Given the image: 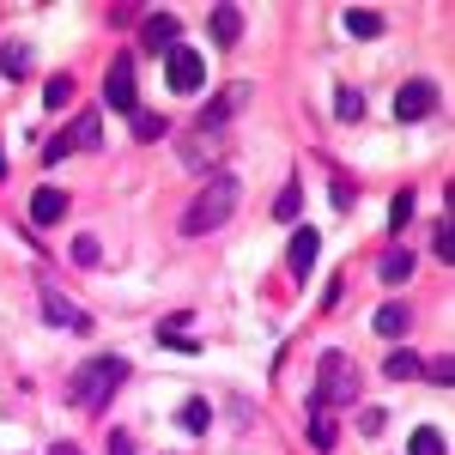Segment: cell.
<instances>
[{"instance_id": "cell-31", "label": "cell", "mask_w": 455, "mask_h": 455, "mask_svg": "<svg viewBox=\"0 0 455 455\" xmlns=\"http://www.w3.org/2000/svg\"><path fill=\"white\" fill-rule=\"evenodd\" d=\"M49 455H79V450H73V443H55V450H49Z\"/></svg>"}, {"instance_id": "cell-29", "label": "cell", "mask_w": 455, "mask_h": 455, "mask_svg": "<svg viewBox=\"0 0 455 455\" xmlns=\"http://www.w3.org/2000/svg\"><path fill=\"white\" fill-rule=\"evenodd\" d=\"M455 255V237H450V219H437V261H450Z\"/></svg>"}, {"instance_id": "cell-18", "label": "cell", "mask_w": 455, "mask_h": 455, "mask_svg": "<svg viewBox=\"0 0 455 455\" xmlns=\"http://www.w3.org/2000/svg\"><path fill=\"white\" fill-rule=\"evenodd\" d=\"M164 134H171V122L158 109H134V140H164Z\"/></svg>"}, {"instance_id": "cell-26", "label": "cell", "mask_w": 455, "mask_h": 455, "mask_svg": "<svg viewBox=\"0 0 455 455\" xmlns=\"http://www.w3.org/2000/svg\"><path fill=\"white\" fill-rule=\"evenodd\" d=\"M68 98H73V79H49V92H43V104H49V109H61Z\"/></svg>"}, {"instance_id": "cell-17", "label": "cell", "mask_w": 455, "mask_h": 455, "mask_svg": "<svg viewBox=\"0 0 455 455\" xmlns=\"http://www.w3.org/2000/svg\"><path fill=\"white\" fill-rule=\"evenodd\" d=\"M43 322H61V328H92L85 315L68 310V298H55V291H43Z\"/></svg>"}, {"instance_id": "cell-27", "label": "cell", "mask_w": 455, "mask_h": 455, "mask_svg": "<svg viewBox=\"0 0 455 455\" xmlns=\"http://www.w3.org/2000/svg\"><path fill=\"white\" fill-rule=\"evenodd\" d=\"M407 219H413V195H395V207H388V225H395V231H401V225H407Z\"/></svg>"}, {"instance_id": "cell-19", "label": "cell", "mask_w": 455, "mask_h": 455, "mask_svg": "<svg viewBox=\"0 0 455 455\" xmlns=\"http://www.w3.org/2000/svg\"><path fill=\"white\" fill-rule=\"evenodd\" d=\"M0 73H6V79H25V73H31V49H25V43H6V49H0Z\"/></svg>"}, {"instance_id": "cell-15", "label": "cell", "mask_w": 455, "mask_h": 455, "mask_svg": "<svg viewBox=\"0 0 455 455\" xmlns=\"http://www.w3.org/2000/svg\"><path fill=\"white\" fill-rule=\"evenodd\" d=\"M407 455H450V437H443L437 425H419L413 443H407Z\"/></svg>"}, {"instance_id": "cell-24", "label": "cell", "mask_w": 455, "mask_h": 455, "mask_svg": "<svg viewBox=\"0 0 455 455\" xmlns=\"http://www.w3.org/2000/svg\"><path fill=\"white\" fill-rule=\"evenodd\" d=\"M73 261H79V267H98V261H104V249H98L92 231H85V237H73Z\"/></svg>"}, {"instance_id": "cell-9", "label": "cell", "mask_w": 455, "mask_h": 455, "mask_svg": "<svg viewBox=\"0 0 455 455\" xmlns=\"http://www.w3.org/2000/svg\"><path fill=\"white\" fill-rule=\"evenodd\" d=\"M315 255H322V237H315L310 225H298V231H291V249H285V267H291V280H304V274H310Z\"/></svg>"}, {"instance_id": "cell-21", "label": "cell", "mask_w": 455, "mask_h": 455, "mask_svg": "<svg viewBox=\"0 0 455 455\" xmlns=\"http://www.w3.org/2000/svg\"><path fill=\"white\" fill-rule=\"evenodd\" d=\"M207 419H212V407L201 401V395H195V401H182V413H176V425H182V431H207Z\"/></svg>"}, {"instance_id": "cell-5", "label": "cell", "mask_w": 455, "mask_h": 455, "mask_svg": "<svg viewBox=\"0 0 455 455\" xmlns=\"http://www.w3.org/2000/svg\"><path fill=\"white\" fill-rule=\"evenodd\" d=\"M395 116H401V122H425V116H437V85H431V79H407V85L395 92Z\"/></svg>"}, {"instance_id": "cell-23", "label": "cell", "mask_w": 455, "mask_h": 455, "mask_svg": "<svg viewBox=\"0 0 455 455\" xmlns=\"http://www.w3.org/2000/svg\"><path fill=\"white\" fill-rule=\"evenodd\" d=\"M298 207H304V195H298V182H285L280 201H274V219H280V225H291V219H298Z\"/></svg>"}, {"instance_id": "cell-4", "label": "cell", "mask_w": 455, "mask_h": 455, "mask_svg": "<svg viewBox=\"0 0 455 455\" xmlns=\"http://www.w3.org/2000/svg\"><path fill=\"white\" fill-rule=\"evenodd\" d=\"M164 79H171V92L188 98V92H201V85H207V61H201L195 49H182V43H176L171 55H164Z\"/></svg>"}, {"instance_id": "cell-25", "label": "cell", "mask_w": 455, "mask_h": 455, "mask_svg": "<svg viewBox=\"0 0 455 455\" xmlns=\"http://www.w3.org/2000/svg\"><path fill=\"white\" fill-rule=\"evenodd\" d=\"M419 371H425V377H431L437 388H450V383H455V364H450V352H437V358H431V364H419Z\"/></svg>"}, {"instance_id": "cell-3", "label": "cell", "mask_w": 455, "mask_h": 455, "mask_svg": "<svg viewBox=\"0 0 455 455\" xmlns=\"http://www.w3.org/2000/svg\"><path fill=\"white\" fill-rule=\"evenodd\" d=\"M334 401H340V407L358 401V371H352L347 352H322V383H315V395H310V413H328Z\"/></svg>"}, {"instance_id": "cell-1", "label": "cell", "mask_w": 455, "mask_h": 455, "mask_svg": "<svg viewBox=\"0 0 455 455\" xmlns=\"http://www.w3.org/2000/svg\"><path fill=\"white\" fill-rule=\"evenodd\" d=\"M128 383V358H116V352H104V358H85V364H79V377H73V407H92V413H98V407H109V395H116V388Z\"/></svg>"}, {"instance_id": "cell-8", "label": "cell", "mask_w": 455, "mask_h": 455, "mask_svg": "<svg viewBox=\"0 0 455 455\" xmlns=\"http://www.w3.org/2000/svg\"><path fill=\"white\" fill-rule=\"evenodd\" d=\"M243 104H249V85H225V92H219V98L201 109V128H207V134H219V128H225V122H231Z\"/></svg>"}, {"instance_id": "cell-28", "label": "cell", "mask_w": 455, "mask_h": 455, "mask_svg": "<svg viewBox=\"0 0 455 455\" xmlns=\"http://www.w3.org/2000/svg\"><path fill=\"white\" fill-rule=\"evenodd\" d=\"M358 431L377 437V431H383V407H364V413H358Z\"/></svg>"}, {"instance_id": "cell-13", "label": "cell", "mask_w": 455, "mask_h": 455, "mask_svg": "<svg viewBox=\"0 0 455 455\" xmlns=\"http://www.w3.org/2000/svg\"><path fill=\"white\" fill-rule=\"evenodd\" d=\"M340 19H347V31L364 36V43H371V36H383V12H371V6H347Z\"/></svg>"}, {"instance_id": "cell-30", "label": "cell", "mask_w": 455, "mask_h": 455, "mask_svg": "<svg viewBox=\"0 0 455 455\" xmlns=\"http://www.w3.org/2000/svg\"><path fill=\"white\" fill-rule=\"evenodd\" d=\"M109 455H140V450H134V437H128V431H116V437H109Z\"/></svg>"}, {"instance_id": "cell-20", "label": "cell", "mask_w": 455, "mask_h": 455, "mask_svg": "<svg viewBox=\"0 0 455 455\" xmlns=\"http://www.w3.org/2000/svg\"><path fill=\"white\" fill-rule=\"evenodd\" d=\"M334 116H340V122H358V116H364V92H358V85H340V92H334Z\"/></svg>"}, {"instance_id": "cell-14", "label": "cell", "mask_w": 455, "mask_h": 455, "mask_svg": "<svg viewBox=\"0 0 455 455\" xmlns=\"http://www.w3.org/2000/svg\"><path fill=\"white\" fill-rule=\"evenodd\" d=\"M371 328H377L383 340H401V334H407V304H383V310L371 315Z\"/></svg>"}, {"instance_id": "cell-7", "label": "cell", "mask_w": 455, "mask_h": 455, "mask_svg": "<svg viewBox=\"0 0 455 455\" xmlns=\"http://www.w3.org/2000/svg\"><path fill=\"white\" fill-rule=\"evenodd\" d=\"M176 36H182V19H176V12H146V19H140V43H146V55H171Z\"/></svg>"}, {"instance_id": "cell-11", "label": "cell", "mask_w": 455, "mask_h": 455, "mask_svg": "<svg viewBox=\"0 0 455 455\" xmlns=\"http://www.w3.org/2000/svg\"><path fill=\"white\" fill-rule=\"evenodd\" d=\"M61 146H104V122H98V116H73V128L68 134H61Z\"/></svg>"}, {"instance_id": "cell-2", "label": "cell", "mask_w": 455, "mask_h": 455, "mask_svg": "<svg viewBox=\"0 0 455 455\" xmlns=\"http://www.w3.org/2000/svg\"><path fill=\"white\" fill-rule=\"evenodd\" d=\"M231 207H237V176H212L207 188L195 195V207L182 212V231L188 237H207V231H219L231 219Z\"/></svg>"}, {"instance_id": "cell-16", "label": "cell", "mask_w": 455, "mask_h": 455, "mask_svg": "<svg viewBox=\"0 0 455 455\" xmlns=\"http://www.w3.org/2000/svg\"><path fill=\"white\" fill-rule=\"evenodd\" d=\"M212 36H219V43H237V36H243V12H237V6H212Z\"/></svg>"}, {"instance_id": "cell-6", "label": "cell", "mask_w": 455, "mask_h": 455, "mask_svg": "<svg viewBox=\"0 0 455 455\" xmlns=\"http://www.w3.org/2000/svg\"><path fill=\"white\" fill-rule=\"evenodd\" d=\"M104 104L109 109H128V116H134V55H116V61H109V79H104Z\"/></svg>"}, {"instance_id": "cell-22", "label": "cell", "mask_w": 455, "mask_h": 455, "mask_svg": "<svg viewBox=\"0 0 455 455\" xmlns=\"http://www.w3.org/2000/svg\"><path fill=\"white\" fill-rule=\"evenodd\" d=\"M383 371H388V377H419V352L395 347V352H388V358H383Z\"/></svg>"}, {"instance_id": "cell-10", "label": "cell", "mask_w": 455, "mask_h": 455, "mask_svg": "<svg viewBox=\"0 0 455 455\" xmlns=\"http://www.w3.org/2000/svg\"><path fill=\"white\" fill-rule=\"evenodd\" d=\"M61 212H68V195H61V188H36L31 195V219L36 225H55Z\"/></svg>"}, {"instance_id": "cell-12", "label": "cell", "mask_w": 455, "mask_h": 455, "mask_svg": "<svg viewBox=\"0 0 455 455\" xmlns=\"http://www.w3.org/2000/svg\"><path fill=\"white\" fill-rule=\"evenodd\" d=\"M407 274H413V255H407V249H383V261H377V280H383V285H401Z\"/></svg>"}]
</instances>
